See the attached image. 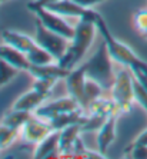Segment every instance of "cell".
<instances>
[{"mask_svg": "<svg viewBox=\"0 0 147 159\" xmlns=\"http://www.w3.org/2000/svg\"><path fill=\"white\" fill-rule=\"evenodd\" d=\"M74 29H76L74 36L70 40L66 55L57 62L60 66H63L67 70H71L81 63L83 57L89 52V49L94 40L97 26H96V23L90 22V20H79Z\"/></svg>", "mask_w": 147, "mask_h": 159, "instance_id": "1", "label": "cell"}, {"mask_svg": "<svg viewBox=\"0 0 147 159\" xmlns=\"http://www.w3.org/2000/svg\"><path fill=\"white\" fill-rule=\"evenodd\" d=\"M96 26H97V30L100 32V34L103 36V40L106 42L109 53H110L111 59L114 62L129 67L130 70H140V72L147 73V62H144L143 59H140L139 56L133 52V49L130 46L117 40L111 34L110 29L107 27L106 22H104V19L102 16H99L97 22H96Z\"/></svg>", "mask_w": 147, "mask_h": 159, "instance_id": "2", "label": "cell"}, {"mask_svg": "<svg viewBox=\"0 0 147 159\" xmlns=\"http://www.w3.org/2000/svg\"><path fill=\"white\" fill-rule=\"evenodd\" d=\"M113 62L114 60L111 59L110 53H109L106 42L103 40L94 55L87 62H84L87 78L99 82L104 89H111L116 80V76H117L113 70Z\"/></svg>", "mask_w": 147, "mask_h": 159, "instance_id": "3", "label": "cell"}, {"mask_svg": "<svg viewBox=\"0 0 147 159\" xmlns=\"http://www.w3.org/2000/svg\"><path fill=\"white\" fill-rule=\"evenodd\" d=\"M134 78H133L132 70L123 69L117 73L114 85L111 86V99L117 103L120 113H129L132 112L133 102H134Z\"/></svg>", "mask_w": 147, "mask_h": 159, "instance_id": "4", "label": "cell"}, {"mask_svg": "<svg viewBox=\"0 0 147 159\" xmlns=\"http://www.w3.org/2000/svg\"><path fill=\"white\" fill-rule=\"evenodd\" d=\"M34 40H36V43L39 46L46 49L56 59V62H59L63 56L66 55L67 48H69V43H70L69 39L60 36L59 33H56L53 30L47 29L39 19H36V34H34Z\"/></svg>", "mask_w": 147, "mask_h": 159, "instance_id": "5", "label": "cell"}, {"mask_svg": "<svg viewBox=\"0 0 147 159\" xmlns=\"http://www.w3.org/2000/svg\"><path fill=\"white\" fill-rule=\"evenodd\" d=\"M27 9L33 11L34 15H36V17L39 19L47 29L53 30L56 33H59L60 36L66 37L69 40L73 39L74 30L76 29H74L71 25H69V23L63 19V16L57 15V13H54V11H52V10H49L47 7H44L43 4H39V3H36V2H32V3L27 4Z\"/></svg>", "mask_w": 147, "mask_h": 159, "instance_id": "6", "label": "cell"}, {"mask_svg": "<svg viewBox=\"0 0 147 159\" xmlns=\"http://www.w3.org/2000/svg\"><path fill=\"white\" fill-rule=\"evenodd\" d=\"M53 130H56V129L53 128L50 120L39 118V116H36L33 113V116L20 128L19 138H20V141L23 143L37 145L39 142L43 141L47 135H50Z\"/></svg>", "mask_w": 147, "mask_h": 159, "instance_id": "7", "label": "cell"}, {"mask_svg": "<svg viewBox=\"0 0 147 159\" xmlns=\"http://www.w3.org/2000/svg\"><path fill=\"white\" fill-rule=\"evenodd\" d=\"M43 6L47 7L49 10L63 16V17H77L79 20H90L93 23L97 22V19L100 16L96 10L84 7V6L76 3L73 0H59V2L43 4Z\"/></svg>", "mask_w": 147, "mask_h": 159, "instance_id": "8", "label": "cell"}, {"mask_svg": "<svg viewBox=\"0 0 147 159\" xmlns=\"http://www.w3.org/2000/svg\"><path fill=\"white\" fill-rule=\"evenodd\" d=\"M86 79H87V75H86V66L84 63L83 65H79L77 67H74L69 72L64 82H66V89L69 96H71L83 109L84 112H87V99H86V92H84V86H86Z\"/></svg>", "mask_w": 147, "mask_h": 159, "instance_id": "9", "label": "cell"}, {"mask_svg": "<svg viewBox=\"0 0 147 159\" xmlns=\"http://www.w3.org/2000/svg\"><path fill=\"white\" fill-rule=\"evenodd\" d=\"M77 109H81L80 105L71 96H66V98H60V99L52 100L49 103H43L41 106L37 107L33 113L36 116H39V118L46 119V120H52V119L63 115V113L77 111Z\"/></svg>", "mask_w": 147, "mask_h": 159, "instance_id": "10", "label": "cell"}, {"mask_svg": "<svg viewBox=\"0 0 147 159\" xmlns=\"http://www.w3.org/2000/svg\"><path fill=\"white\" fill-rule=\"evenodd\" d=\"M59 139H60V130H53L41 142L34 145L33 158L46 159V158H56V156L60 158Z\"/></svg>", "mask_w": 147, "mask_h": 159, "instance_id": "11", "label": "cell"}, {"mask_svg": "<svg viewBox=\"0 0 147 159\" xmlns=\"http://www.w3.org/2000/svg\"><path fill=\"white\" fill-rule=\"evenodd\" d=\"M70 70L60 66L57 62L49 63V65H32L27 73H30L34 79H52V80H60L69 75Z\"/></svg>", "mask_w": 147, "mask_h": 159, "instance_id": "12", "label": "cell"}, {"mask_svg": "<svg viewBox=\"0 0 147 159\" xmlns=\"http://www.w3.org/2000/svg\"><path fill=\"white\" fill-rule=\"evenodd\" d=\"M81 135V126L80 123H73L70 126H66L60 130V139H59V151L60 156H73V145L79 136Z\"/></svg>", "mask_w": 147, "mask_h": 159, "instance_id": "13", "label": "cell"}, {"mask_svg": "<svg viewBox=\"0 0 147 159\" xmlns=\"http://www.w3.org/2000/svg\"><path fill=\"white\" fill-rule=\"evenodd\" d=\"M2 37H3V43H7L13 48L19 49L23 53H29L33 48H36L37 43L34 40V37H30L24 33L16 32V30H3L2 32Z\"/></svg>", "mask_w": 147, "mask_h": 159, "instance_id": "14", "label": "cell"}, {"mask_svg": "<svg viewBox=\"0 0 147 159\" xmlns=\"http://www.w3.org/2000/svg\"><path fill=\"white\" fill-rule=\"evenodd\" d=\"M47 95H44V93L39 92L37 89L32 88L29 92L23 93L22 96L19 98L15 102L13 107L11 109H17V111H27V112H34L39 106L46 102L47 99Z\"/></svg>", "mask_w": 147, "mask_h": 159, "instance_id": "15", "label": "cell"}, {"mask_svg": "<svg viewBox=\"0 0 147 159\" xmlns=\"http://www.w3.org/2000/svg\"><path fill=\"white\" fill-rule=\"evenodd\" d=\"M0 57L4 59L6 62H9L10 65H13L15 67H17L19 70H29V67L32 66V63L29 62L26 53L20 52L19 49L13 48L7 43L0 44Z\"/></svg>", "mask_w": 147, "mask_h": 159, "instance_id": "16", "label": "cell"}, {"mask_svg": "<svg viewBox=\"0 0 147 159\" xmlns=\"http://www.w3.org/2000/svg\"><path fill=\"white\" fill-rule=\"evenodd\" d=\"M119 116H110L106 119L104 125L99 129L97 133V149L106 155V151L116 141V125Z\"/></svg>", "mask_w": 147, "mask_h": 159, "instance_id": "17", "label": "cell"}, {"mask_svg": "<svg viewBox=\"0 0 147 159\" xmlns=\"http://www.w3.org/2000/svg\"><path fill=\"white\" fill-rule=\"evenodd\" d=\"M87 113H94V115H100L104 116V118L121 115L117 103L113 99H104V98H99V99L93 100L92 103L89 105Z\"/></svg>", "mask_w": 147, "mask_h": 159, "instance_id": "18", "label": "cell"}, {"mask_svg": "<svg viewBox=\"0 0 147 159\" xmlns=\"http://www.w3.org/2000/svg\"><path fill=\"white\" fill-rule=\"evenodd\" d=\"M33 116V112L27 111H17V109H11L7 115L4 116L3 122L6 126L11 128V129H20L24 123Z\"/></svg>", "mask_w": 147, "mask_h": 159, "instance_id": "19", "label": "cell"}, {"mask_svg": "<svg viewBox=\"0 0 147 159\" xmlns=\"http://www.w3.org/2000/svg\"><path fill=\"white\" fill-rule=\"evenodd\" d=\"M26 56H27V59H29V62L32 63V65H49V63H54L56 62L54 57H53L46 49H43L41 46H39V44H37L36 48L32 49Z\"/></svg>", "mask_w": 147, "mask_h": 159, "instance_id": "20", "label": "cell"}, {"mask_svg": "<svg viewBox=\"0 0 147 159\" xmlns=\"http://www.w3.org/2000/svg\"><path fill=\"white\" fill-rule=\"evenodd\" d=\"M106 119L107 118H104V116L94 115V113H87L84 122L80 125L81 126V133L94 132V130L99 132V129L104 125V122H106Z\"/></svg>", "mask_w": 147, "mask_h": 159, "instance_id": "21", "label": "cell"}, {"mask_svg": "<svg viewBox=\"0 0 147 159\" xmlns=\"http://www.w3.org/2000/svg\"><path fill=\"white\" fill-rule=\"evenodd\" d=\"M19 72L20 70L17 67H15L13 65H10L9 62L0 57V88L7 85L10 80H13L19 75Z\"/></svg>", "mask_w": 147, "mask_h": 159, "instance_id": "22", "label": "cell"}, {"mask_svg": "<svg viewBox=\"0 0 147 159\" xmlns=\"http://www.w3.org/2000/svg\"><path fill=\"white\" fill-rule=\"evenodd\" d=\"M103 90L106 89L100 85L99 82L93 80V79L87 78L86 79V86H84V92H86V99H87V105H90L93 100L99 99L103 95ZM89 109V107H87Z\"/></svg>", "mask_w": 147, "mask_h": 159, "instance_id": "23", "label": "cell"}, {"mask_svg": "<svg viewBox=\"0 0 147 159\" xmlns=\"http://www.w3.org/2000/svg\"><path fill=\"white\" fill-rule=\"evenodd\" d=\"M19 132L20 129H11L4 123H0V149L9 148L15 139L19 138Z\"/></svg>", "mask_w": 147, "mask_h": 159, "instance_id": "24", "label": "cell"}, {"mask_svg": "<svg viewBox=\"0 0 147 159\" xmlns=\"http://www.w3.org/2000/svg\"><path fill=\"white\" fill-rule=\"evenodd\" d=\"M133 25H134V29L147 39V9H140L134 13Z\"/></svg>", "mask_w": 147, "mask_h": 159, "instance_id": "25", "label": "cell"}, {"mask_svg": "<svg viewBox=\"0 0 147 159\" xmlns=\"http://www.w3.org/2000/svg\"><path fill=\"white\" fill-rule=\"evenodd\" d=\"M134 78V76H133ZM134 100H136L137 103L144 109V112L147 113V89L144 88L136 78H134Z\"/></svg>", "mask_w": 147, "mask_h": 159, "instance_id": "26", "label": "cell"}, {"mask_svg": "<svg viewBox=\"0 0 147 159\" xmlns=\"http://www.w3.org/2000/svg\"><path fill=\"white\" fill-rule=\"evenodd\" d=\"M126 155L134 159H147V146L146 145H134L126 148Z\"/></svg>", "mask_w": 147, "mask_h": 159, "instance_id": "27", "label": "cell"}, {"mask_svg": "<svg viewBox=\"0 0 147 159\" xmlns=\"http://www.w3.org/2000/svg\"><path fill=\"white\" fill-rule=\"evenodd\" d=\"M134 145H146L147 146V129L143 130V132L140 133L139 136L132 142V146H134Z\"/></svg>", "mask_w": 147, "mask_h": 159, "instance_id": "28", "label": "cell"}, {"mask_svg": "<svg viewBox=\"0 0 147 159\" xmlns=\"http://www.w3.org/2000/svg\"><path fill=\"white\" fill-rule=\"evenodd\" d=\"M73 2H76V3L81 4V6H84V7L92 9L93 6H96V4L102 3V2H104V0H73Z\"/></svg>", "mask_w": 147, "mask_h": 159, "instance_id": "29", "label": "cell"}, {"mask_svg": "<svg viewBox=\"0 0 147 159\" xmlns=\"http://www.w3.org/2000/svg\"><path fill=\"white\" fill-rule=\"evenodd\" d=\"M54 2H59V0H36V3L39 4H49V3H54Z\"/></svg>", "mask_w": 147, "mask_h": 159, "instance_id": "30", "label": "cell"}, {"mask_svg": "<svg viewBox=\"0 0 147 159\" xmlns=\"http://www.w3.org/2000/svg\"><path fill=\"white\" fill-rule=\"evenodd\" d=\"M0 2H4V0H0Z\"/></svg>", "mask_w": 147, "mask_h": 159, "instance_id": "31", "label": "cell"}, {"mask_svg": "<svg viewBox=\"0 0 147 159\" xmlns=\"http://www.w3.org/2000/svg\"><path fill=\"white\" fill-rule=\"evenodd\" d=\"M0 151H2V149H0Z\"/></svg>", "mask_w": 147, "mask_h": 159, "instance_id": "32", "label": "cell"}]
</instances>
